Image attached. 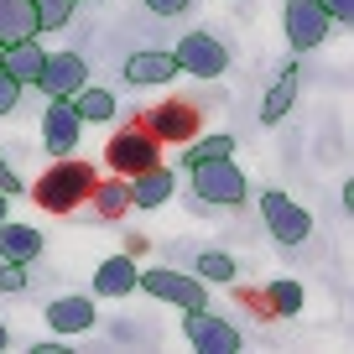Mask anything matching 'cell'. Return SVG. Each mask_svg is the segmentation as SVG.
Here are the masks:
<instances>
[{
    "instance_id": "cell-2",
    "label": "cell",
    "mask_w": 354,
    "mask_h": 354,
    "mask_svg": "<svg viewBox=\"0 0 354 354\" xmlns=\"http://www.w3.org/2000/svg\"><path fill=\"white\" fill-rule=\"evenodd\" d=\"M193 177V193L198 203H214V209H240L245 203V172L234 167V156H209V162H193L188 167Z\"/></svg>"
},
{
    "instance_id": "cell-22",
    "label": "cell",
    "mask_w": 354,
    "mask_h": 354,
    "mask_svg": "<svg viewBox=\"0 0 354 354\" xmlns=\"http://www.w3.org/2000/svg\"><path fill=\"white\" fill-rule=\"evenodd\" d=\"M261 302H266V318H297L308 297H302V287L292 277H281V281H266Z\"/></svg>"
},
{
    "instance_id": "cell-19",
    "label": "cell",
    "mask_w": 354,
    "mask_h": 354,
    "mask_svg": "<svg viewBox=\"0 0 354 354\" xmlns=\"http://www.w3.org/2000/svg\"><path fill=\"white\" fill-rule=\"evenodd\" d=\"M37 32H42V26H37L32 0H0V47L26 42V37H37Z\"/></svg>"
},
{
    "instance_id": "cell-17",
    "label": "cell",
    "mask_w": 354,
    "mask_h": 354,
    "mask_svg": "<svg viewBox=\"0 0 354 354\" xmlns=\"http://www.w3.org/2000/svg\"><path fill=\"white\" fill-rule=\"evenodd\" d=\"M37 255H42V230H32V224H11V219H0V261L32 266Z\"/></svg>"
},
{
    "instance_id": "cell-30",
    "label": "cell",
    "mask_w": 354,
    "mask_h": 354,
    "mask_svg": "<svg viewBox=\"0 0 354 354\" xmlns=\"http://www.w3.org/2000/svg\"><path fill=\"white\" fill-rule=\"evenodd\" d=\"M0 193H6V198H16V193H21V177H16L6 162H0Z\"/></svg>"
},
{
    "instance_id": "cell-6",
    "label": "cell",
    "mask_w": 354,
    "mask_h": 354,
    "mask_svg": "<svg viewBox=\"0 0 354 354\" xmlns=\"http://www.w3.org/2000/svg\"><path fill=\"white\" fill-rule=\"evenodd\" d=\"M281 26H287V47L292 53H313V47L328 37L333 16L323 11V0H287V11H281Z\"/></svg>"
},
{
    "instance_id": "cell-23",
    "label": "cell",
    "mask_w": 354,
    "mask_h": 354,
    "mask_svg": "<svg viewBox=\"0 0 354 354\" xmlns=\"http://www.w3.org/2000/svg\"><path fill=\"white\" fill-rule=\"evenodd\" d=\"M198 281H214V287H234V277H240V266H234L230 250H203L198 255V271H193Z\"/></svg>"
},
{
    "instance_id": "cell-25",
    "label": "cell",
    "mask_w": 354,
    "mask_h": 354,
    "mask_svg": "<svg viewBox=\"0 0 354 354\" xmlns=\"http://www.w3.org/2000/svg\"><path fill=\"white\" fill-rule=\"evenodd\" d=\"M73 6H78V0H32L37 26H42V32H57V26H68V21H73Z\"/></svg>"
},
{
    "instance_id": "cell-15",
    "label": "cell",
    "mask_w": 354,
    "mask_h": 354,
    "mask_svg": "<svg viewBox=\"0 0 354 354\" xmlns=\"http://www.w3.org/2000/svg\"><path fill=\"white\" fill-rule=\"evenodd\" d=\"M172 188H177V172L172 167H146V172H136L131 177V209H162L167 198H172Z\"/></svg>"
},
{
    "instance_id": "cell-28",
    "label": "cell",
    "mask_w": 354,
    "mask_h": 354,
    "mask_svg": "<svg viewBox=\"0 0 354 354\" xmlns=\"http://www.w3.org/2000/svg\"><path fill=\"white\" fill-rule=\"evenodd\" d=\"M141 6H151L156 16H183V11L193 6V0H141Z\"/></svg>"
},
{
    "instance_id": "cell-31",
    "label": "cell",
    "mask_w": 354,
    "mask_h": 354,
    "mask_svg": "<svg viewBox=\"0 0 354 354\" xmlns=\"http://www.w3.org/2000/svg\"><path fill=\"white\" fill-rule=\"evenodd\" d=\"M146 250H151V245H146V234H125V255H136V261H141Z\"/></svg>"
},
{
    "instance_id": "cell-14",
    "label": "cell",
    "mask_w": 354,
    "mask_h": 354,
    "mask_svg": "<svg viewBox=\"0 0 354 354\" xmlns=\"http://www.w3.org/2000/svg\"><path fill=\"white\" fill-rule=\"evenodd\" d=\"M177 73H183V68H177V57H172V53H156V47L125 57V84H136V88H146V84H172Z\"/></svg>"
},
{
    "instance_id": "cell-7",
    "label": "cell",
    "mask_w": 354,
    "mask_h": 354,
    "mask_svg": "<svg viewBox=\"0 0 354 354\" xmlns=\"http://www.w3.org/2000/svg\"><path fill=\"white\" fill-rule=\"evenodd\" d=\"M172 57H177V68L193 73V78H224V68H230V47L214 32H188L172 47Z\"/></svg>"
},
{
    "instance_id": "cell-1",
    "label": "cell",
    "mask_w": 354,
    "mask_h": 354,
    "mask_svg": "<svg viewBox=\"0 0 354 354\" xmlns=\"http://www.w3.org/2000/svg\"><path fill=\"white\" fill-rule=\"evenodd\" d=\"M94 183H100V167L78 162V156H53V167L32 183V198L42 203L47 214H73V209L88 203Z\"/></svg>"
},
{
    "instance_id": "cell-32",
    "label": "cell",
    "mask_w": 354,
    "mask_h": 354,
    "mask_svg": "<svg viewBox=\"0 0 354 354\" xmlns=\"http://www.w3.org/2000/svg\"><path fill=\"white\" fill-rule=\"evenodd\" d=\"M6 203H11V198H6V193H0V219H6Z\"/></svg>"
},
{
    "instance_id": "cell-21",
    "label": "cell",
    "mask_w": 354,
    "mask_h": 354,
    "mask_svg": "<svg viewBox=\"0 0 354 354\" xmlns=\"http://www.w3.org/2000/svg\"><path fill=\"white\" fill-rule=\"evenodd\" d=\"M68 104H73V115H78L84 125H104V120H115V94H110V88H100V84H84Z\"/></svg>"
},
{
    "instance_id": "cell-12",
    "label": "cell",
    "mask_w": 354,
    "mask_h": 354,
    "mask_svg": "<svg viewBox=\"0 0 354 354\" xmlns=\"http://www.w3.org/2000/svg\"><path fill=\"white\" fill-rule=\"evenodd\" d=\"M136 281H141V266H136V255H125V250L94 266V297H131Z\"/></svg>"
},
{
    "instance_id": "cell-29",
    "label": "cell",
    "mask_w": 354,
    "mask_h": 354,
    "mask_svg": "<svg viewBox=\"0 0 354 354\" xmlns=\"http://www.w3.org/2000/svg\"><path fill=\"white\" fill-rule=\"evenodd\" d=\"M323 11H328L333 21H344V26H349V21H354V0H323Z\"/></svg>"
},
{
    "instance_id": "cell-3",
    "label": "cell",
    "mask_w": 354,
    "mask_h": 354,
    "mask_svg": "<svg viewBox=\"0 0 354 354\" xmlns=\"http://www.w3.org/2000/svg\"><path fill=\"white\" fill-rule=\"evenodd\" d=\"M136 125L162 146H188L193 136L203 131V115H198L193 100H162V104H151V110L136 115Z\"/></svg>"
},
{
    "instance_id": "cell-26",
    "label": "cell",
    "mask_w": 354,
    "mask_h": 354,
    "mask_svg": "<svg viewBox=\"0 0 354 354\" xmlns=\"http://www.w3.org/2000/svg\"><path fill=\"white\" fill-rule=\"evenodd\" d=\"M16 100H21V84H16L11 73H0V120L16 110Z\"/></svg>"
},
{
    "instance_id": "cell-33",
    "label": "cell",
    "mask_w": 354,
    "mask_h": 354,
    "mask_svg": "<svg viewBox=\"0 0 354 354\" xmlns=\"http://www.w3.org/2000/svg\"><path fill=\"white\" fill-rule=\"evenodd\" d=\"M0 349H6V323H0Z\"/></svg>"
},
{
    "instance_id": "cell-18",
    "label": "cell",
    "mask_w": 354,
    "mask_h": 354,
    "mask_svg": "<svg viewBox=\"0 0 354 354\" xmlns=\"http://www.w3.org/2000/svg\"><path fill=\"white\" fill-rule=\"evenodd\" d=\"M42 47H37V37H26V42H11V47H0V73H11L16 84H37V73H42Z\"/></svg>"
},
{
    "instance_id": "cell-13",
    "label": "cell",
    "mask_w": 354,
    "mask_h": 354,
    "mask_svg": "<svg viewBox=\"0 0 354 354\" xmlns=\"http://www.w3.org/2000/svg\"><path fill=\"white\" fill-rule=\"evenodd\" d=\"M100 323V308H94V297H57L47 302V328L63 339V333H88Z\"/></svg>"
},
{
    "instance_id": "cell-20",
    "label": "cell",
    "mask_w": 354,
    "mask_h": 354,
    "mask_svg": "<svg viewBox=\"0 0 354 354\" xmlns=\"http://www.w3.org/2000/svg\"><path fill=\"white\" fill-rule=\"evenodd\" d=\"M297 104V63L292 68H281L277 73V84L266 88V100H261V125H277V120H287V110Z\"/></svg>"
},
{
    "instance_id": "cell-27",
    "label": "cell",
    "mask_w": 354,
    "mask_h": 354,
    "mask_svg": "<svg viewBox=\"0 0 354 354\" xmlns=\"http://www.w3.org/2000/svg\"><path fill=\"white\" fill-rule=\"evenodd\" d=\"M21 287H26V266L6 261V266H0V292H21Z\"/></svg>"
},
{
    "instance_id": "cell-8",
    "label": "cell",
    "mask_w": 354,
    "mask_h": 354,
    "mask_svg": "<svg viewBox=\"0 0 354 354\" xmlns=\"http://www.w3.org/2000/svg\"><path fill=\"white\" fill-rule=\"evenodd\" d=\"M183 333H188V344L198 354H234L240 349V328L224 323L219 313H209V308H188L183 313Z\"/></svg>"
},
{
    "instance_id": "cell-24",
    "label": "cell",
    "mask_w": 354,
    "mask_h": 354,
    "mask_svg": "<svg viewBox=\"0 0 354 354\" xmlns=\"http://www.w3.org/2000/svg\"><path fill=\"white\" fill-rule=\"evenodd\" d=\"M209 156H234V136H203V141H198V136H193V141L188 146H183V167H193V162H209Z\"/></svg>"
},
{
    "instance_id": "cell-5",
    "label": "cell",
    "mask_w": 354,
    "mask_h": 354,
    "mask_svg": "<svg viewBox=\"0 0 354 354\" xmlns=\"http://www.w3.org/2000/svg\"><path fill=\"white\" fill-rule=\"evenodd\" d=\"M141 292H151L156 302H167V308H209V281L188 277V271H167V266H151V271H141V281H136Z\"/></svg>"
},
{
    "instance_id": "cell-4",
    "label": "cell",
    "mask_w": 354,
    "mask_h": 354,
    "mask_svg": "<svg viewBox=\"0 0 354 354\" xmlns=\"http://www.w3.org/2000/svg\"><path fill=\"white\" fill-rule=\"evenodd\" d=\"M156 162H162V141H151L136 120L125 125V131H115L110 146H104V167H110L115 177H136V172H146V167H156Z\"/></svg>"
},
{
    "instance_id": "cell-16",
    "label": "cell",
    "mask_w": 354,
    "mask_h": 354,
    "mask_svg": "<svg viewBox=\"0 0 354 354\" xmlns=\"http://www.w3.org/2000/svg\"><path fill=\"white\" fill-rule=\"evenodd\" d=\"M88 203H94V214H100L104 224H120L125 214H131V177H100L94 183V193H88Z\"/></svg>"
},
{
    "instance_id": "cell-11",
    "label": "cell",
    "mask_w": 354,
    "mask_h": 354,
    "mask_svg": "<svg viewBox=\"0 0 354 354\" xmlns=\"http://www.w3.org/2000/svg\"><path fill=\"white\" fill-rule=\"evenodd\" d=\"M78 136H84V120L73 115V104H68V100H53V104H47V115H42V146H47L53 156H73Z\"/></svg>"
},
{
    "instance_id": "cell-10",
    "label": "cell",
    "mask_w": 354,
    "mask_h": 354,
    "mask_svg": "<svg viewBox=\"0 0 354 354\" xmlns=\"http://www.w3.org/2000/svg\"><path fill=\"white\" fill-rule=\"evenodd\" d=\"M84 84H88V63H84L78 53H47V57H42L37 88H42L47 100H73Z\"/></svg>"
},
{
    "instance_id": "cell-9",
    "label": "cell",
    "mask_w": 354,
    "mask_h": 354,
    "mask_svg": "<svg viewBox=\"0 0 354 354\" xmlns=\"http://www.w3.org/2000/svg\"><path fill=\"white\" fill-rule=\"evenodd\" d=\"M261 219H266V230L277 234L281 245H302L313 234V214L302 209V203H292L287 193H277V188L261 198Z\"/></svg>"
}]
</instances>
